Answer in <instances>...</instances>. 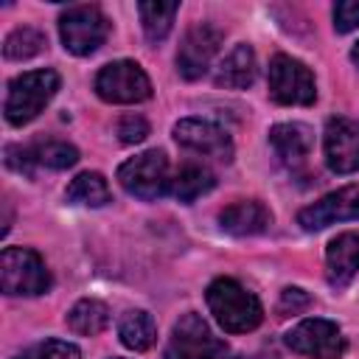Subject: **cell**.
<instances>
[{
  "mask_svg": "<svg viewBox=\"0 0 359 359\" xmlns=\"http://www.w3.org/2000/svg\"><path fill=\"white\" fill-rule=\"evenodd\" d=\"M309 303H311V297L303 292V289H297V286H289V289H283L280 292V300H278V311L286 317V314H297V311H303V309H309Z\"/></svg>",
  "mask_w": 359,
  "mask_h": 359,
  "instance_id": "28",
  "label": "cell"
},
{
  "mask_svg": "<svg viewBox=\"0 0 359 359\" xmlns=\"http://www.w3.org/2000/svg\"><path fill=\"white\" fill-rule=\"evenodd\" d=\"M17 359H81V353H79V348L73 342L45 339V342H36L28 351H22Z\"/></svg>",
  "mask_w": 359,
  "mask_h": 359,
  "instance_id": "25",
  "label": "cell"
},
{
  "mask_svg": "<svg viewBox=\"0 0 359 359\" xmlns=\"http://www.w3.org/2000/svg\"><path fill=\"white\" fill-rule=\"evenodd\" d=\"M45 45H48V42H45V34H42V31H36V28H31V25H22V28H14V31L6 36L3 53H6V59L22 62V59L36 56Z\"/></svg>",
  "mask_w": 359,
  "mask_h": 359,
  "instance_id": "24",
  "label": "cell"
},
{
  "mask_svg": "<svg viewBox=\"0 0 359 359\" xmlns=\"http://www.w3.org/2000/svg\"><path fill=\"white\" fill-rule=\"evenodd\" d=\"M255 81V53L247 42L236 45L216 70V84L227 90H244Z\"/></svg>",
  "mask_w": 359,
  "mask_h": 359,
  "instance_id": "18",
  "label": "cell"
},
{
  "mask_svg": "<svg viewBox=\"0 0 359 359\" xmlns=\"http://www.w3.org/2000/svg\"><path fill=\"white\" fill-rule=\"evenodd\" d=\"M359 272V233H339L325 250V278L334 289H345Z\"/></svg>",
  "mask_w": 359,
  "mask_h": 359,
  "instance_id": "15",
  "label": "cell"
},
{
  "mask_svg": "<svg viewBox=\"0 0 359 359\" xmlns=\"http://www.w3.org/2000/svg\"><path fill=\"white\" fill-rule=\"evenodd\" d=\"M238 359H250V356H238Z\"/></svg>",
  "mask_w": 359,
  "mask_h": 359,
  "instance_id": "30",
  "label": "cell"
},
{
  "mask_svg": "<svg viewBox=\"0 0 359 359\" xmlns=\"http://www.w3.org/2000/svg\"><path fill=\"white\" fill-rule=\"evenodd\" d=\"M59 34L70 53L87 56L104 45L109 34V22L98 6H70L59 17Z\"/></svg>",
  "mask_w": 359,
  "mask_h": 359,
  "instance_id": "6",
  "label": "cell"
},
{
  "mask_svg": "<svg viewBox=\"0 0 359 359\" xmlns=\"http://www.w3.org/2000/svg\"><path fill=\"white\" fill-rule=\"evenodd\" d=\"M118 337H121V342L129 351H149L154 345V339H157V325H154V320H151L149 311L132 309V311H126L121 317Z\"/></svg>",
  "mask_w": 359,
  "mask_h": 359,
  "instance_id": "19",
  "label": "cell"
},
{
  "mask_svg": "<svg viewBox=\"0 0 359 359\" xmlns=\"http://www.w3.org/2000/svg\"><path fill=\"white\" fill-rule=\"evenodd\" d=\"M174 140L182 149H191L196 154L213 157L219 163H230L233 160V140L213 121H205V118H182L174 126Z\"/></svg>",
  "mask_w": 359,
  "mask_h": 359,
  "instance_id": "12",
  "label": "cell"
},
{
  "mask_svg": "<svg viewBox=\"0 0 359 359\" xmlns=\"http://www.w3.org/2000/svg\"><path fill=\"white\" fill-rule=\"evenodd\" d=\"M56 90H59V76L53 70H31L11 79L3 104L6 121L11 126H22L34 121L45 109V104L56 95Z\"/></svg>",
  "mask_w": 359,
  "mask_h": 359,
  "instance_id": "2",
  "label": "cell"
},
{
  "mask_svg": "<svg viewBox=\"0 0 359 359\" xmlns=\"http://www.w3.org/2000/svg\"><path fill=\"white\" fill-rule=\"evenodd\" d=\"M286 345L294 353H303L311 359H339L345 351L339 325L331 320H323V317H311V320H303L294 328H289Z\"/></svg>",
  "mask_w": 359,
  "mask_h": 359,
  "instance_id": "9",
  "label": "cell"
},
{
  "mask_svg": "<svg viewBox=\"0 0 359 359\" xmlns=\"http://www.w3.org/2000/svg\"><path fill=\"white\" fill-rule=\"evenodd\" d=\"M269 95L278 104H286V107L314 104L317 87H314L311 70L303 62H297L286 53L272 56V62H269Z\"/></svg>",
  "mask_w": 359,
  "mask_h": 359,
  "instance_id": "8",
  "label": "cell"
},
{
  "mask_svg": "<svg viewBox=\"0 0 359 359\" xmlns=\"http://www.w3.org/2000/svg\"><path fill=\"white\" fill-rule=\"evenodd\" d=\"M269 143L283 165L300 168L306 163V157L311 154L314 135L306 123H275L269 129Z\"/></svg>",
  "mask_w": 359,
  "mask_h": 359,
  "instance_id": "16",
  "label": "cell"
},
{
  "mask_svg": "<svg viewBox=\"0 0 359 359\" xmlns=\"http://www.w3.org/2000/svg\"><path fill=\"white\" fill-rule=\"evenodd\" d=\"M334 28L339 34L359 28V0H339L334 6Z\"/></svg>",
  "mask_w": 359,
  "mask_h": 359,
  "instance_id": "27",
  "label": "cell"
},
{
  "mask_svg": "<svg viewBox=\"0 0 359 359\" xmlns=\"http://www.w3.org/2000/svg\"><path fill=\"white\" fill-rule=\"evenodd\" d=\"M165 359H227V345L213 337L199 314L188 311L171 328Z\"/></svg>",
  "mask_w": 359,
  "mask_h": 359,
  "instance_id": "4",
  "label": "cell"
},
{
  "mask_svg": "<svg viewBox=\"0 0 359 359\" xmlns=\"http://www.w3.org/2000/svg\"><path fill=\"white\" fill-rule=\"evenodd\" d=\"M222 39H224V34L213 22H196L194 28H188L185 36H182V45L177 50V70H180V76L188 79V81L202 79L208 73L210 59L216 56Z\"/></svg>",
  "mask_w": 359,
  "mask_h": 359,
  "instance_id": "10",
  "label": "cell"
},
{
  "mask_svg": "<svg viewBox=\"0 0 359 359\" xmlns=\"http://www.w3.org/2000/svg\"><path fill=\"white\" fill-rule=\"evenodd\" d=\"M219 224L230 236H258L272 224V213L258 199H241L219 213Z\"/></svg>",
  "mask_w": 359,
  "mask_h": 359,
  "instance_id": "17",
  "label": "cell"
},
{
  "mask_svg": "<svg viewBox=\"0 0 359 359\" xmlns=\"http://www.w3.org/2000/svg\"><path fill=\"white\" fill-rule=\"evenodd\" d=\"M140 25L149 42H163L174 25V17L180 11V3H140Z\"/></svg>",
  "mask_w": 359,
  "mask_h": 359,
  "instance_id": "23",
  "label": "cell"
},
{
  "mask_svg": "<svg viewBox=\"0 0 359 359\" xmlns=\"http://www.w3.org/2000/svg\"><path fill=\"white\" fill-rule=\"evenodd\" d=\"M118 180L123 185V191H129L137 199H157L171 188V177H168V160L160 149H149L143 154L129 157L121 168H118Z\"/></svg>",
  "mask_w": 359,
  "mask_h": 359,
  "instance_id": "5",
  "label": "cell"
},
{
  "mask_svg": "<svg viewBox=\"0 0 359 359\" xmlns=\"http://www.w3.org/2000/svg\"><path fill=\"white\" fill-rule=\"evenodd\" d=\"M109 325V309L101 300L84 297L67 311V328L81 337H95Z\"/></svg>",
  "mask_w": 359,
  "mask_h": 359,
  "instance_id": "20",
  "label": "cell"
},
{
  "mask_svg": "<svg viewBox=\"0 0 359 359\" xmlns=\"http://www.w3.org/2000/svg\"><path fill=\"white\" fill-rule=\"evenodd\" d=\"M65 196H67L70 205L101 208V205L109 202V185H107V180H104L98 171H84V174H79V177L67 185Z\"/></svg>",
  "mask_w": 359,
  "mask_h": 359,
  "instance_id": "22",
  "label": "cell"
},
{
  "mask_svg": "<svg viewBox=\"0 0 359 359\" xmlns=\"http://www.w3.org/2000/svg\"><path fill=\"white\" fill-rule=\"evenodd\" d=\"M325 163L337 174H353L359 171V121L353 118H328L325 135Z\"/></svg>",
  "mask_w": 359,
  "mask_h": 359,
  "instance_id": "13",
  "label": "cell"
},
{
  "mask_svg": "<svg viewBox=\"0 0 359 359\" xmlns=\"http://www.w3.org/2000/svg\"><path fill=\"white\" fill-rule=\"evenodd\" d=\"M348 219H359V182L325 194L320 202L297 213V224L303 230H323L334 222H348Z\"/></svg>",
  "mask_w": 359,
  "mask_h": 359,
  "instance_id": "14",
  "label": "cell"
},
{
  "mask_svg": "<svg viewBox=\"0 0 359 359\" xmlns=\"http://www.w3.org/2000/svg\"><path fill=\"white\" fill-rule=\"evenodd\" d=\"M95 93H98V98H104L109 104H137L151 95V81L137 62L121 59V62H109L98 70Z\"/></svg>",
  "mask_w": 359,
  "mask_h": 359,
  "instance_id": "7",
  "label": "cell"
},
{
  "mask_svg": "<svg viewBox=\"0 0 359 359\" xmlns=\"http://www.w3.org/2000/svg\"><path fill=\"white\" fill-rule=\"evenodd\" d=\"M0 286L6 294H42L50 289V272L39 252L6 247L0 255Z\"/></svg>",
  "mask_w": 359,
  "mask_h": 359,
  "instance_id": "3",
  "label": "cell"
},
{
  "mask_svg": "<svg viewBox=\"0 0 359 359\" xmlns=\"http://www.w3.org/2000/svg\"><path fill=\"white\" fill-rule=\"evenodd\" d=\"M115 132H118L121 143H140V140L149 135V123H146V118H140V115H123V118L118 121Z\"/></svg>",
  "mask_w": 359,
  "mask_h": 359,
  "instance_id": "26",
  "label": "cell"
},
{
  "mask_svg": "<svg viewBox=\"0 0 359 359\" xmlns=\"http://www.w3.org/2000/svg\"><path fill=\"white\" fill-rule=\"evenodd\" d=\"M213 174H210V168H205V165H199V163H188V165H182L180 171H177V177L171 180V194L180 199V202H194V199H199L202 194H208L210 188H213Z\"/></svg>",
  "mask_w": 359,
  "mask_h": 359,
  "instance_id": "21",
  "label": "cell"
},
{
  "mask_svg": "<svg viewBox=\"0 0 359 359\" xmlns=\"http://www.w3.org/2000/svg\"><path fill=\"white\" fill-rule=\"evenodd\" d=\"M351 59H353V62H356V65H359V42H356V45H353V50H351Z\"/></svg>",
  "mask_w": 359,
  "mask_h": 359,
  "instance_id": "29",
  "label": "cell"
},
{
  "mask_svg": "<svg viewBox=\"0 0 359 359\" xmlns=\"http://www.w3.org/2000/svg\"><path fill=\"white\" fill-rule=\"evenodd\" d=\"M205 297H208V309L213 320L230 334H247L258 328L264 320L261 300L233 278H216L208 286Z\"/></svg>",
  "mask_w": 359,
  "mask_h": 359,
  "instance_id": "1",
  "label": "cell"
},
{
  "mask_svg": "<svg viewBox=\"0 0 359 359\" xmlns=\"http://www.w3.org/2000/svg\"><path fill=\"white\" fill-rule=\"evenodd\" d=\"M76 160H79L76 146L65 140H45L34 146H6V165L28 177L36 168H53V171L70 168L76 165Z\"/></svg>",
  "mask_w": 359,
  "mask_h": 359,
  "instance_id": "11",
  "label": "cell"
}]
</instances>
